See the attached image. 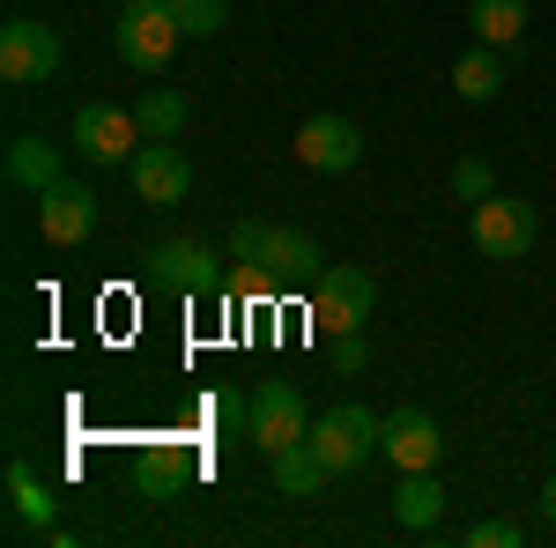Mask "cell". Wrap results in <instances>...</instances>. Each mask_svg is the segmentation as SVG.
<instances>
[{"label":"cell","mask_w":556,"mask_h":548,"mask_svg":"<svg viewBox=\"0 0 556 548\" xmlns=\"http://www.w3.org/2000/svg\"><path fill=\"white\" fill-rule=\"evenodd\" d=\"M112 44H119V60L134 75H164V60L186 44V30H178L172 0H127V15L112 23Z\"/></svg>","instance_id":"cell-1"},{"label":"cell","mask_w":556,"mask_h":548,"mask_svg":"<svg viewBox=\"0 0 556 548\" xmlns=\"http://www.w3.org/2000/svg\"><path fill=\"white\" fill-rule=\"evenodd\" d=\"M304 437H312V453L334 467V474H356V467L371 460V453H386V422L371 416V408H356V400L327 408V416L312 422Z\"/></svg>","instance_id":"cell-2"},{"label":"cell","mask_w":556,"mask_h":548,"mask_svg":"<svg viewBox=\"0 0 556 548\" xmlns=\"http://www.w3.org/2000/svg\"><path fill=\"white\" fill-rule=\"evenodd\" d=\"M468 238H475V253H482V259H527V253H534V238H542V215H534V201L490 193V201H475Z\"/></svg>","instance_id":"cell-3"},{"label":"cell","mask_w":556,"mask_h":548,"mask_svg":"<svg viewBox=\"0 0 556 548\" xmlns=\"http://www.w3.org/2000/svg\"><path fill=\"white\" fill-rule=\"evenodd\" d=\"M371 296L379 282L364 275V267H319L312 275V327L319 334H364V319H371Z\"/></svg>","instance_id":"cell-4"},{"label":"cell","mask_w":556,"mask_h":548,"mask_svg":"<svg viewBox=\"0 0 556 548\" xmlns=\"http://www.w3.org/2000/svg\"><path fill=\"white\" fill-rule=\"evenodd\" d=\"M60 67V30L52 23H30V15H8L0 23V82L8 89H30Z\"/></svg>","instance_id":"cell-5"},{"label":"cell","mask_w":556,"mask_h":548,"mask_svg":"<svg viewBox=\"0 0 556 548\" xmlns=\"http://www.w3.org/2000/svg\"><path fill=\"white\" fill-rule=\"evenodd\" d=\"M304 430H312V422H304V393H298V385H290V379L253 385V408H245V437H253L267 460H275L282 445H298Z\"/></svg>","instance_id":"cell-6"},{"label":"cell","mask_w":556,"mask_h":548,"mask_svg":"<svg viewBox=\"0 0 556 548\" xmlns=\"http://www.w3.org/2000/svg\"><path fill=\"white\" fill-rule=\"evenodd\" d=\"M67 141L83 149L89 164H134L141 156V119H134L127 104H83Z\"/></svg>","instance_id":"cell-7"},{"label":"cell","mask_w":556,"mask_h":548,"mask_svg":"<svg viewBox=\"0 0 556 548\" xmlns=\"http://www.w3.org/2000/svg\"><path fill=\"white\" fill-rule=\"evenodd\" d=\"M141 259H149V275L178 296H215L223 290V259H215L201 238H164V245H149Z\"/></svg>","instance_id":"cell-8"},{"label":"cell","mask_w":556,"mask_h":548,"mask_svg":"<svg viewBox=\"0 0 556 548\" xmlns=\"http://www.w3.org/2000/svg\"><path fill=\"white\" fill-rule=\"evenodd\" d=\"M89 230H97V193H89L83 178H60V186L38 193V238L45 245H83Z\"/></svg>","instance_id":"cell-9"},{"label":"cell","mask_w":556,"mask_h":548,"mask_svg":"<svg viewBox=\"0 0 556 548\" xmlns=\"http://www.w3.org/2000/svg\"><path fill=\"white\" fill-rule=\"evenodd\" d=\"M127 178H134V201H149V208H178L186 186H193V170H186V156H178L172 141H141Z\"/></svg>","instance_id":"cell-10"},{"label":"cell","mask_w":556,"mask_h":548,"mask_svg":"<svg viewBox=\"0 0 556 548\" xmlns=\"http://www.w3.org/2000/svg\"><path fill=\"white\" fill-rule=\"evenodd\" d=\"M298 164H312V170H356V164H364V133H356V119H342V112L304 119V127H298Z\"/></svg>","instance_id":"cell-11"},{"label":"cell","mask_w":556,"mask_h":548,"mask_svg":"<svg viewBox=\"0 0 556 548\" xmlns=\"http://www.w3.org/2000/svg\"><path fill=\"white\" fill-rule=\"evenodd\" d=\"M438 453H445V437H438V422H430L424 408H393V416H386V460L401 467V474L438 467Z\"/></svg>","instance_id":"cell-12"},{"label":"cell","mask_w":556,"mask_h":548,"mask_svg":"<svg viewBox=\"0 0 556 548\" xmlns=\"http://www.w3.org/2000/svg\"><path fill=\"white\" fill-rule=\"evenodd\" d=\"M8 511H15V534H52V489H45L30 460H8Z\"/></svg>","instance_id":"cell-13"},{"label":"cell","mask_w":556,"mask_h":548,"mask_svg":"<svg viewBox=\"0 0 556 548\" xmlns=\"http://www.w3.org/2000/svg\"><path fill=\"white\" fill-rule=\"evenodd\" d=\"M8 178H15L23 193H45V186H60L67 170H60V149H52L45 133H15V141H8Z\"/></svg>","instance_id":"cell-14"},{"label":"cell","mask_w":556,"mask_h":548,"mask_svg":"<svg viewBox=\"0 0 556 548\" xmlns=\"http://www.w3.org/2000/svg\"><path fill=\"white\" fill-rule=\"evenodd\" d=\"M453 89H460V104H490L497 89H505V52L497 44L475 38L460 60H453Z\"/></svg>","instance_id":"cell-15"},{"label":"cell","mask_w":556,"mask_h":548,"mask_svg":"<svg viewBox=\"0 0 556 548\" xmlns=\"http://www.w3.org/2000/svg\"><path fill=\"white\" fill-rule=\"evenodd\" d=\"M393 519H401L408 534H430V526L445 519V489H438V474H430V467L401 474V489H393Z\"/></svg>","instance_id":"cell-16"},{"label":"cell","mask_w":556,"mask_h":548,"mask_svg":"<svg viewBox=\"0 0 556 548\" xmlns=\"http://www.w3.org/2000/svg\"><path fill=\"white\" fill-rule=\"evenodd\" d=\"M327 474H334V467L312 453V437H298V445H282V453H275V489H282V497H319V489H327Z\"/></svg>","instance_id":"cell-17"},{"label":"cell","mask_w":556,"mask_h":548,"mask_svg":"<svg viewBox=\"0 0 556 548\" xmlns=\"http://www.w3.org/2000/svg\"><path fill=\"white\" fill-rule=\"evenodd\" d=\"M260 267H275L282 282H298V275H319V245H312L304 230H282V222H267V245H260Z\"/></svg>","instance_id":"cell-18"},{"label":"cell","mask_w":556,"mask_h":548,"mask_svg":"<svg viewBox=\"0 0 556 548\" xmlns=\"http://www.w3.org/2000/svg\"><path fill=\"white\" fill-rule=\"evenodd\" d=\"M468 23L482 44H497V52H513L527 38V0H468Z\"/></svg>","instance_id":"cell-19"},{"label":"cell","mask_w":556,"mask_h":548,"mask_svg":"<svg viewBox=\"0 0 556 548\" xmlns=\"http://www.w3.org/2000/svg\"><path fill=\"white\" fill-rule=\"evenodd\" d=\"M134 119H141V141H178V127H186V97L178 89H141V104H134Z\"/></svg>","instance_id":"cell-20"},{"label":"cell","mask_w":556,"mask_h":548,"mask_svg":"<svg viewBox=\"0 0 556 548\" xmlns=\"http://www.w3.org/2000/svg\"><path fill=\"white\" fill-rule=\"evenodd\" d=\"M172 489H178V453L172 445H149L141 467H134V497H141V505H164Z\"/></svg>","instance_id":"cell-21"},{"label":"cell","mask_w":556,"mask_h":548,"mask_svg":"<svg viewBox=\"0 0 556 548\" xmlns=\"http://www.w3.org/2000/svg\"><path fill=\"white\" fill-rule=\"evenodd\" d=\"M172 15H178L186 38H215V30L230 23V0H172Z\"/></svg>","instance_id":"cell-22"},{"label":"cell","mask_w":556,"mask_h":548,"mask_svg":"<svg viewBox=\"0 0 556 548\" xmlns=\"http://www.w3.org/2000/svg\"><path fill=\"white\" fill-rule=\"evenodd\" d=\"M453 193H460V201H490V193H497L490 164H482V156H460V164H453Z\"/></svg>","instance_id":"cell-23"},{"label":"cell","mask_w":556,"mask_h":548,"mask_svg":"<svg viewBox=\"0 0 556 548\" xmlns=\"http://www.w3.org/2000/svg\"><path fill=\"white\" fill-rule=\"evenodd\" d=\"M519 541H527L519 519H482V526H468V548H519Z\"/></svg>","instance_id":"cell-24"},{"label":"cell","mask_w":556,"mask_h":548,"mask_svg":"<svg viewBox=\"0 0 556 548\" xmlns=\"http://www.w3.org/2000/svg\"><path fill=\"white\" fill-rule=\"evenodd\" d=\"M260 245H267V222H260V215H245V222L230 230V259H260Z\"/></svg>","instance_id":"cell-25"},{"label":"cell","mask_w":556,"mask_h":548,"mask_svg":"<svg viewBox=\"0 0 556 548\" xmlns=\"http://www.w3.org/2000/svg\"><path fill=\"white\" fill-rule=\"evenodd\" d=\"M334 356H342V371H364V341L356 334H334Z\"/></svg>","instance_id":"cell-26"},{"label":"cell","mask_w":556,"mask_h":548,"mask_svg":"<svg viewBox=\"0 0 556 548\" xmlns=\"http://www.w3.org/2000/svg\"><path fill=\"white\" fill-rule=\"evenodd\" d=\"M542 511H549V526H556V474L542 482Z\"/></svg>","instance_id":"cell-27"}]
</instances>
